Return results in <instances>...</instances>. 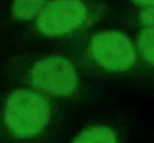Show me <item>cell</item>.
Listing matches in <instances>:
<instances>
[{
  "label": "cell",
  "instance_id": "cell-1",
  "mask_svg": "<svg viewBox=\"0 0 154 143\" xmlns=\"http://www.w3.org/2000/svg\"><path fill=\"white\" fill-rule=\"evenodd\" d=\"M54 119L52 101L35 89H16L0 102V133L11 141H37L47 135Z\"/></svg>",
  "mask_w": 154,
  "mask_h": 143
},
{
  "label": "cell",
  "instance_id": "cell-2",
  "mask_svg": "<svg viewBox=\"0 0 154 143\" xmlns=\"http://www.w3.org/2000/svg\"><path fill=\"white\" fill-rule=\"evenodd\" d=\"M26 82L45 95L60 99L73 96L79 88L75 65L61 55H49L35 61L28 70Z\"/></svg>",
  "mask_w": 154,
  "mask_h": 143
},
{
  "label": "cell",
  "instance_id": "cell-3",
  "mask_svg": "<svg viewBox=\"0 0 154 143\" xmlns=\"http://www.w3.org/2000/svg\"><path fill=\"white\" fill-rule=\"evenodd\" d=\"M89 18L83 0H49L35 18L36 30L47 37H66L81 31Z\"/></svg>",
  "mask_w": 154,
  "mask_h": 143
},
{
  "label": "cell",
  "instance_id": "cell-4",
  "mask_svg": "<svg viewBox=\"0 0 154 143\" xmlns=\"http://www.w3.org/2000/svg\"><path fill=\"white\" fill-rule=\"evenodd\" d=\"M88 53L96 66L109 72L129 71L136 60L135 48L129 37L116 30L94 34L89 38Z\"/></svg>",
  "mask_w": 154,
  "mask_h": 143
},
{
  "label": "cell",
  "instance_id": "cell-5",
  "mask_svg": "<svg viewBox=\"0 0 154 143\" xmlns=\"http://www.w3.org/2000/svg\"><path fill=\"white\" fill-rule=\"evenodd\" d=\"M71 143H119V138L112 127L95 124L83 129Z\"/></svg>",
  "mask_w": 154,
  "mask_h": 143
},
{
  "label": "cell",
  "instance_id": "cell-6",
  "mask_svg": "<svg viewBox=\"0 0 154 143\" xmlns=\"http://www.w3.org/2000/svg\"><path fill=\"white\" fill-rule=\"evenodd\" d=\"M47 0H13L11 6L12 16L19 22H28L36 18Z\"/></svg>",
  "mask_w": 154,
  "mask_h": 143
},
{
  "label": "cell",
  "instance_id": "cell-7",
  "mask_svg": "<svg viewBox=\"0 0 154 143\" xmlns=\"http://www.w3.org/2000/svg\"><path fill=\"white\" fill-rule=\"evenodd\" d=\"M138 50L141 56L154 65V26L143 29L138 37Z\"/></svg>",
  "mask_w": 154,
  "mask_h": 143
},
{
  "label": "cell",
  "instance_id": "cell-8",
  "mask_svg": "<svg viewBox=\"0 0 154 143\" xmlns=\"http://www.w3.org/2000/svg\"><path fill=\"white\" fill-rule=\"evenodd\" d=\"M141 23L147 26H154V6H147L140 12Z\"/></svg>",
  "mask_w": 154,
  "mask_h": 143
},
{
  "label": "cell",
  "instance_id": "cell-9",
  "mask_svg": "<svg viewBox=\"0 0 154 143\" xmlns=\"http://www.w3.org/2000/svg\"><path fill=\"white\" fill-rule=\"evenodd\" d=\"M136 2L137 5H143V6H154V0H131Z\"/></svg>",
  "mask_w": 154,
  "mask_h": 143
}]
</instances>
